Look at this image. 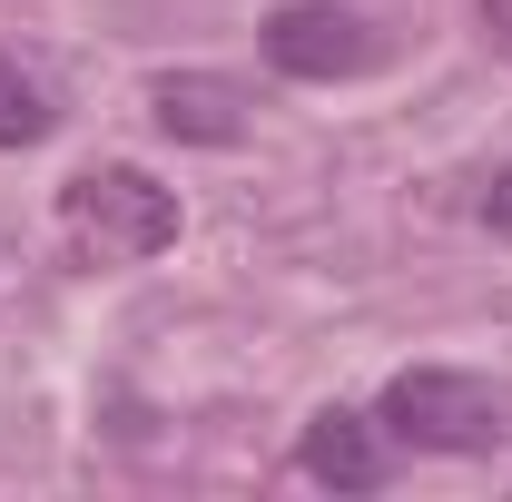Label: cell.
Segmentation results:
<instances>
[{
	"label": "cell",
	"mask_w": 512,
	"mask_h": 502,
	"mask_svg": "<svg viewBox=\"0 0 512 502\" xmlns=\"http://www.w3.org/2000/svg\"><path fill=\"white\" fill-rule=\"evenodd\" d=\"M60 237L89 266H138L178 237V188H158L148 168H79L60 188Z\"/></svg>",
	"instance_id": "6da1fadb"
},
{
	"label": "cell",
	"mask_w": 512,
	"mask_h": 502,
	"mask_svg": "<svg viewBox=\"0 0 512 502\" xmlns=\"http://www.w3.org/2000/svg\"><path fill=\"white\" fill-rule=\"evenodd\" d=\"M394 443H424V453H493L512 434V394L483 375H444V365H414V375L384 384V414Z\"/></svg>",
	"instance_id": "7a4b0ae2"
},
{
	"label": "cell",
	"mask_w": 512,
	"mask_h": 502,
	"mask_svg": "<svg viewBox=\"0 0 512 502\" xmlns=\"http://www.w3.org/2000/svg\"><path fill=\"white\" fill-rule=\"evenodd\" d=\"M266 60L286 79H345V69L375 60V30L355 10H335V0H296V10L266 20Z\"/></svg>",
	"instance_id": "3957f363"
},
{
	"label": "cell",
	"mask_w": 512,
	"mask_h": 502,
	"mask_svg": "<svg viewBox=\"0 0 512 502\" xmlns=\"http://www.w3.org/2000/svg\"><path fill=\"white\" fill-rule=\"evenodd\" d=\"M296 463H306L316 483H335V493H375V483H384V424L325 404L316 424H306V443H296Z\"/></svg>",
	"instance_id": "277c9868"
},
{
	"label": "cell",
	"mask_w": 512,
	"mask_h": 502,
	"mask_svg": "<svg viewBox=\"0 0 512 502\" xmlns=\"http://www.w3.org/2000/svg\"><path fill=\"white\" fill-rule=\"evenodd\" d=\"M158 128H168V138H197V148H227V138L247 128V99H237V79L168 69V79H158Z\"/></svg>",
	"instance_id": "5b68a950"
},
{
	"label": "cell",
	"mask_w": 512,
	"mask_h": 502,
	"mask_svg": "<svg viewBox=\"0 0 512 502\" xmlns=\"http://www.w3.org/2000/svg\"><path fill=\"white\" fill-rule=\"evenodd\" d=\"M50 89H40V69H20L10 50H0V148H40L50 138Z\"/></svg>",
	"instance_id": "8992f818"
},
{
	"label": "cell",
	"mask_w": 512,
	"mask_h": 502,
	"mask_svg": "<svg viewBox=\"0 0 512 502\" xmlns=\"http://www.w3.org/2000/svg\"><path fill=\"white\" fill-rule=\"evenodd\" d=\"M483 227H493V237H512V178H493V188H483Z\"/></svg>",
	"instance_id": "52a82bcc"
},
{
	"label": "cell",
	"mask_w": 512,
	"mask_h": 502,
	"mask_svg": "<svg viewBox=\"0 0 512 502\" xmlns=\"http://www.w3.org/2000/svg\"><path fill=\"white\" fill-rule=\"evenodd\" d=\"M483 20H493V30H512V0H483Z\"/></svg>",
	"instance_id": "ba28073f"
}]
</instances>
